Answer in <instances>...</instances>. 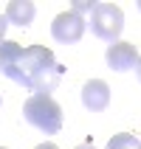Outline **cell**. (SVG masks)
Here are the masks:
<instances>
[{
  "mask_svg": "<svg viewBox=\"0 0 141 149\" xmlns=\"http://www.w3.org/2000/svg\"><path fill=\"white\" fill-rule=\"evenodd\" d=\"M0 149H6V146H0Z\"/></svg>",
  "mask_w": 141,
  "mask_h": 149,
  "instance_id": "obj_16",
  "label": "cell"
},
{
  "mask_svg": "<svg viewBox=\"0 0 141 149\" xmlns=\"http://www.w3.org/2000/svg\"><path fill=\"white\" fill-rule=\"evenodd\" d=\"M0 104H3V96H0Z\"/></svg>",
  "mask_w": 141,
  "mask_h": 149,
  "instance_id": "obj_15",
  "label": "cell"
},
{
  "mask_svg": "<svg viewBox=\"0 0 141 149\" xmlns=\"http://www.w3.org/2000/svg\"><path fill=\"white\" fill-rule=\"evenodd\" d=\"M82 104L90 110V113L107 110V104H110V87H107V82H102V79L85 82V87H82Z\"/></svg>",
  "mask_w": 141,
  "mask_h": 149,
  "instance_id": "obj_6",
  "label": "cell"
},
{
  "mask_svg": "<svg viewBox=\"0 0 141 149\" xmlns=\"http://www.w3.org/2000/svg\"><path fill=\"white\" fill-rule=\"evenodd\" d=\"M76 149H96V146H93V143H79Z\"/></svg>",
  "mask_w": 141,
  "mask_h": 149,
  "instance_id": "obj_13",
  "label": "cell"
},
{
  "mask_svg": "<svg viewBox=\"0 0 141 149\" xmlns=\"http://www.w3.org/2000/svg\"><path fill=\"white\" fill-rule=\"evenodd\" d=\"M34 14H37V6H34L31 0H8V6H6V20L20 25V28L31 25Z\"/></svg>",
  "mask_w": 141,
  "mask_h": 149,
  "instance_id": "obj_7",
  "label": "cell"
},
{
  "mask_svg": "<svg viewBox=\"0 0 141 149\" xmlns=\"http://www.w3.org/2000/svg\"><path fill=\"white\" fill-rule=\"evenodd\" d=\"M0 73L25 90L51 96V90H57L59 79H62V68L57 65L51 48L45 45L23 48L14 40H3L0 42Z\"/></svg>",
  "mask_w": 141,
  "mask_h": 149,
  "instance_id": "obj_1",
  "label": "cell"
},
{
  "mask_svg": "<svg viewBox=\"0 0 141 149\" xmlns=\"http://www.w3.org/2000/svg\"><path fill=\"white\" fill-rule=\"evenodd\" d=\"M138 11H141V0H138Z\"/></svg>",
  "mask_w": 141,
  "mask_h": 149,
  "instance_id": "obj_14",
  "label": "cell"
},
{
  "mask_svg": "<svg viewBox=\"0 0 141 149\" xmlns=\"http://www.w3.org/2000/svg\"><path fill=\"white\" fill-rule=\"evenodd\" d=\"M85 20L74 11H62V14L54 17V23H51V37L62 45H71V42H79L85 34Z\"/></svg>",
  "mask_w": 141,
  "mask_h": 149,
  "instance_id": "obj_4",
  "label": "cell"
},
{
  "mask_svg": "<svg viewBox=\"0 0 141 149\" xmlns=\"http://www.w3.org/2000/svg\"><path fill=\"white\" fill-rule=\"evenodd\" d=\"M6 28H8V20H6V14H0V42L6 40Z\"/></svg>",
  "mask_w": 141,
  "mask_h": 149,
  "instance_id": "obj_10",
  "label": "cell"
},
{
  "mask_svg": "<svg viewBox=\"0 0 141 149\" xmlns=\"http://www.w3.org/2000/svg\"><path fill=\"white\" fill-rule=\"evenodd\" d=\"M90 31L93 37H99L105 42H119L121 31H124V11L113 3H96V8L90 11Z\"/></svg>",
  "mask_w": 141,
  "mask_h": 149,
  "instance_id": "obj_3",
  "label": "cell"
},
{
  "mask_svg": "<svg viewBox=\"0 0 141 149\" xmlns=\"http://www.w3.org/2000/svg\"><path fill=\"white\" fill-rule=\"evenodd\" d=\"M23 116L31 127H37L45 135H57L62 130V107L51 96H45V93H34V96L25 99Z\"/></svg>",
  "mask_w": 141,
  "mask_h": 149,
  "instance_id": "obj_2",
  "label": "cell"
},
{
  "mask_svg": "<svg viewBox=\"0 0 141 149\" xmlns=\"http://www.w3.org/2000/svg\"><path fill=\"white\" fill-rule=\"evenodd\" d=\"M135 76H138V82H141V56H138V65H135Z\"/></svg>",
  "mask_w": 141,
  "mask_h": 149,
  "instance_id": "obj_12",
  "label": "cell"
},
{
  "mask_svg": "<svg viewBox=\"0 0 141 149\" xmlns=\"http://www.w3.org/2000/svg\"><path fill=\"white\" fill-rule=\"evenodd\" d=\"M93 8H96V0H76L74 6H71V11H74V14H79V17H82L85 11H93Z\"/></svg>",
  "mask_w": 141,
  "mask_h": 149,
  "instance_id": "obj_9",
  "label": "cell"
},
{
  "mask_svg": "<svg viewBox=\"0 0 141 149\" xmlns=\"http://www.w3.org/2000/svg\"><path fill=\"white\" fill-rule=\"evenodd\" d=\"M34 149H59V146H57V143H48V141H45V143H40V146H34Z\"/></svg>",
  "mask_w": 141,
  "mask_h": 149,
  "instance_id": "obj_11",
  "label": "cell"
},
{
  "mask_svg": "<svg viewBox=\"0 0 141 149\" xmlns=\"http://www.w3.org/2000/svg\"><path fill=\"white\" fill-rule=\"evenodd\" d=\"M107 149H141V141L130 132H119L107 141Z\"/></svg>",
  "mask_w": 141,
  "mask_h": 149,
  "instance_id": "obj_8",
  "label": "cell"
},
{
  "mask_svg": "<svg viewBox=\"0 0 141 149\" xmlns=\"http://www.w3.org/2000/svg\"><path fill=\"white\" fill-rule=\"evenodd\" d=\"M105 59H107V68L110 70H133L135 65H138V51H135L133 42H113V45H107V54H105Z\"/></svg>",
  "mask_w": 141,
  "mask_h": 149,
  "instance_id": "obj_5",
  "label": "cell"
}]
</instances>
